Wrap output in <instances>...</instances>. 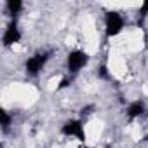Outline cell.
Listing matches in <instances>:
<instances>
[{
  "instance_id": "cell-1",
  "label": "cell",
  "mask_w": 148,
  "mask_h": 148,
  "mask_svg": "<svg viewBox=\"0 0 148 148\" xmlns=\"http://www.w3.org/2000/svg\"><path fill=\"white\" fill-rule=\"evenodd\" d=\"M124 30V18L120 12H115V11H110L106 12L105 16V33L106 37H117L120 32Z\"/></svg>"
},
{
  "instance_id": "cell-2",
  "label": "cell",
  "mask_w": 148,
  "mask_h": 148,
  "mask_svg": "<svg viewBox=\"0 0 148 148\" xmlns=\"http://www.w3.org/2000/svg\"><path fill=\"white\" fill-rule=\"evenodd\" d=\"M89 61V54L82 49H73L70 51L68 58H66V66H68V71L70 73H77L80 71Z\"/></svg>"
},
{
  "instance_id": "cell-3",
  "label": "cell",
  "mask_w": 148,
  "mask_h": 148,
  "mask_svg": "<svg viewBox=\"0 0 148 148\" xmlns=\"http://www.w3.org/2000/svg\"><path fill=\"white\" fill-rule=\"evenodd\" d=\"M61 132H63L64 136H68V138H75V139L80 141V143L86 141V129H84V124H82L80 120H68V122L63 125Z\"/></svg>"
},
{
  "instance_id": "cell-4",
  "label": "cell",
  "mask_w": 148,
  "mask_h": 148,
  "mask_svg": "<svg viewBox=\"0 0 148 148\" xmlns=\"http://www.w3.org/2000/svg\"><path fill=\"white\" fill-rule=\"evenodd\" d=\"M47 59H49V52H38V54L32 56V58L26 61V64H25L26 73H30V75H37V73L45 66Z\"/></svg>"
},
{
  "instance_id": "cell-5",
  "label": "cell",
  "mask_w": 148,
  "mask_h": 148,
  "mask_svg": "<svg viewBox=\"0 0 148 148\" xmlns=\"http://www.w3.org/2000/svg\"><path fill=\"white\" fill-rule=\"evenodd\" d=\"M2 40H4V45H5V47H12V49H14L16 44H19V40H21V32H19V26H18L16 19L5 28Z\"/></svg>"
},
{
  "instance_id": "cell-6",
  "label": "cell",
  "mask_w": 148,
  "mask_h": 148,
  "mask_svg": "<svg viewBox=\"0 0 148 148\" xmlns=\"http://www.w3.org/2000/svg\"><path fill=\"white\" fill-rule=\"evenodd\" d=\"M143 113H145V105H143V101H134V103H131L129 108H127V115H129L131 119H138V117H141Z\"/></svg>"
},
{
  "instance_id": "cell-7",
  "label": "cell",
  "mask_w": 148,
  "mask_h": 148,
  "mask_svg": "<svg viewBox=\"0 0 148 148\" xmlns=\"http://www.w3.org/2000/svg\"><path fill=\"white\" fill-rule=\"evenodd\" d=\"M7 9H9V12L14 16V14H18V12L23 9V4H21V2H7Z\"/></svg>"
}]
</instances>
